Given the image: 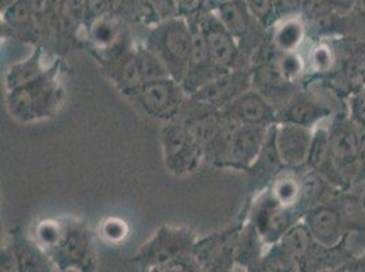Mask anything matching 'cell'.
I'll use <instances>...</instances> for the list:
<instances>
[{
	"mask_svg": "<svg viewBox=\"0 0 365 272\" xmlns=\"http://www.w3.org/2000/svg\"><path fill=\"white\" fill-rule=\"evenodd\" d=\"M277 67L281 70L284 76L290 80L303 71L304 64L299 55H296L293 52H285V55H282L279 58V63L277 64Z\"/></svg>",
	"mask_w": 365,
	"mask_h": 272,
	"instance_id": "d6986e66",
	"label": "cell"
},
{
	"mask_svg": "<svg viewBox=\"0 0 365 272\" xmlns=\"http://www.w3.org/2000/svg\"><path fill=\"white\" fill-rule=\"evenodd\" d=\"M314 240L322 246H335L342 237V219L334 207L322 204L312 207L307 214L305 224Z\"/></svg>",
	"mask_w": 365,
	"mask_h": 272,
	"instance_id": "3957f363",
	"label": "cell"
},
{
	"mask_svg": "<svg viewBox=\"0 0 365 272\" xmlns=\"http://www.w3.org/2000/svg\"><path fill=\"white\" fill-rule=\"evenodd\" d=\"M314 241L307 225L290 226L281 237V251L289 260H299L309 253Z\"/></svg>",
	"mask_w": 365,
	"mask_h": 272,
	"instance_id": "52a82bcc",
	"label": "cell"
},
{
	"mask_svg": "<svg viewBox=\"0 0 365 272\" xmlns=\"http://www.w3.org/2000/svg\"><path fill=\"white\" fill-rule=\"evenodd\" d=\"M311 63L317 71H329L334 63V53L329 46H317L311 53Z\"/></svg>",
	"mask_w": 365,
	"mask_h": 272,
	"instance_id": "44dd1931",
	"label": "cell"
},
{
	"mask_svg": "<svg viewBox=\"0 0 365 272\" xmlns=\"http://www.w3.org/2000/svg\"><path fill=\"white\" fill-rule=\"evenodd\" d=\"M250 11L259 19L269 18L273 11L272 0H245Z\"/></svg>",
	"mask_w": 365,
	"mask_h": 272,
	"instance_id": "4316f807",
	"label": "cell"
},
{
	"mask_svg": "<svg viewBox=\"0 0 365 272\" xmlns=\"http://www.w3.org/2000/svg\"><path fill=\"white\" fill-rule=\"evenodd\" d=\"M279 1L287 9H296L299 6V3H300V0H279Z\"/></svg>",
	"mask_w": 365,
	"mask_h": 272,
	"instance_id": "d6a6232c",
	"label": "cell"
},
{
	"mask_svg": "<svg viewBox=\"0 0 365 272\" xmlns=\"http://www.w3.org/2000/svg\"><path fill=\"white\" fill-rule=\"evenodd\" d=\"M357 16L360 18H363L365 21V0H356L354 4H353Z\"/></svg>",
	"mask_w": 365,
	"mask_h": 272,
	"instance_id": "1f68e13d",
	"label": "cell"
},
{
	"mask_svg": "<svg viewBox=\"0 0 365 272\" xmlns=\"http://www.w3.org/2000/svg\"><path fill=\"white\" fill-rule=\"evenodd\" d=\"M94 36L100 43H108L112 40L113 31L112 26H109L107 23H100L96 29H94Z\"/></svg>",
	"mask_w": 365,
	"mask_h": 272,
	"instance_id": "f546056e",
	"label": "cell"
},
{
	"mask_svg": "<svg viewBox=\"0 0 365 272\" xmlns=\"http://www.w3.org/2000/svg\"><path fill=\"white\" fill-rule=\"evenodd\" d=\"M182 28H172L165 36V48L168 52L175 58L182 61L191 55V40Z\"/></svg>",
	"mask_w": 365,
	"mask_h": 272,
	"instance_id": "5bb4252c",
	"label": "cell"
},
{
	"mask_svg": "<svg viewBox=\"0 0 365 272\" xmlns=\"http://www.w3.org/2000/svg\"><path fill=\"white\" fill-rule=\"evenodd\" d=\"M142 74L139 68L138 59H130L125 61L122 71V80L128 86H135L142 80Z\"/></svg>",
	"mask_w": 365,
	"mask_h": 272,
	"instance_id": "484cf974",
	"label": "cell"
},
{
	"mask_svg": "<svg viewBox=\"0 0 365 272\" xmlns=\"http://www.w3.org/2000/svg\"><path fill=\"white\" fill-rule=\"evenodd\" d=\"M138 63H139L142 78L146 79L148 82L155 80L163 75L161 64L150 53H140L138 58Z\"/></svg>",
	"mask_w": 365,
	"mask_h": 272,
	"instance_id": "ffe728a7",
	"label": "cell"
},
{
	"mask_svg": "<svg viewBox=\"0 0 365 272\" xmlns=\"http://www.w3.org/2000/svg\"><path fill=\"white\" fill-rule=\"evenodd\" d=\"M210 59L218 66H228L235 56V46L229 33L225 31L212 29L206 36Z\"/></svg>",
	"mask_w": 365,
	"mask_h": 272,
	"instance_id": "8fae6325",
	"label": "cell"
},
{
	"mask_svg": "<svg viewBox=\"0 0 365 272\" xmlns=\"http://www.w3.org/2000/svg\"><path fill=\"white\" fill-rule=\"evenodd\" d=\"M266 130L260 124H245L237 130L230 143V155L235 161L250 165L258 159L259 154L266 142Z\"/></svg>",
	"mask_w": 365,
	"mask_h": 272,
	"instance_id": "277c9868",
	"label": "cell"
},
{
	"mask_svg": "<svg viewBox=\"0 0 365 272\" xmlns=\"http://www.w3.org/2000/svg\"><path fill=\"white\" fill-rule=\"evenodd\" d=\"M63 253L70 258H79L85 255L86 251V242L82 236L79 234H70L66 237V240L61 244Z\"/></svg>",
	"mask_w": 365,
	"mask_h": 272,
	"instance_id": "7402d4cb",
	"label": "cell"
},
{
	"mask_svg": "<svg viewBox=\"0 0 365 272\" xmlns=\"http://www.w3.org/2000/svg\"><path fill=\"white\" fill-rule=\"evenodd\" d=\"M209 58H210V52H209L206 37H203L202 34H195L191 40V59L194 61V64L200 66L209 61Z\"/></svg>",
	"mask_w": 365,
	"mask_h": 272,
	"instance_id": "cb8c5ba5",
	"label": "cell"
},
{
	"mask_svg": "<svg viewBox=\"0 0 365 272\" xmlns=\"http://www.w3.org/2000/svg\"><path fill=\"white\" fill-rule=\"evenodd\" d=\"M300 194V182H296L293 177H284L277 180L274 184V200L284 207L297 203Z\"/></svg>",
	"mask_w": 365,
	"mask_h": 272,
	"instance_id": "9a60e30c",
	"label": "cell"
},
{
	"mask_svg": "<svg viewBox=\"0 0 365 272\" xmlns=\"http://www.w3.org/2000/svg\"><path fill=\"white\" fill-rule=\"evenodd\" d=\"M221 19L227 31L232 34H239L245 29L244 11L236 3H229L221 9Z\"/></svg>",
	"mask_w": 365,
	"mask_h": 272,
	"instance_id": "e0dca14e",
	"label": "cell"
},
{
	"mask_svg": "<svg viewBox=\"0 0 365 272\" xmlns=\"http://www.w3.org/2000/svg\"><path fill=\"white\" fill-rule=\"evenodd\" d=\"M350 112L353 120L365 127V86L353 93L350 98Z\"/></svg>",
	"mask_w": 365,
	"mask_h": 272,
	"instance_id": "603a6c76",
	"label": "cell"
},
{
	"mask_svg": "<svg viewBox=\"0 0 365 272\" xmlns=\"http://www.w3.org/2000/svg\"><path fill=\"white\" fill-rule=\"evenodd\" d=\"M104 233L108 239L116 241L125 236V226L120 221H109L104 226Z\"/></svg>",
	"mask_w": 365,
	"mask_h": 272,
	"instance_id": "83f0119b",
	"label": "cell"
},
{
	"mask_svg": "<svg viewBox=\"0 0 365 272\" xmlns=\"http://www.w3.org/2000/svg\"><path fill=\"white\" fill-rule=\"evenodd\" d=\"M143 103L153 112L165 110L173 97V88L165 80H150L146 82L142 89Z\"/></svg>",
	"mask_w": 365,
	"mask_h": 272,
	"instance_id": "30bf717a",
	"label": "cell"
},
{
	"mask_svg": "<svg viewBox=\"0 0 365 272\" xmlns=\"http://www.w3.org/2000/svg\"><path fill=\"white\" fill-rule=\"evenodd\" d=\"M235 116L244 124L264 125L273 119V112L269 104L258 94H245L233 105Z\"/></svg>",
	"mask_w": 365,
	"mask_h": 272,
	"instance_id": "5b68a950",
	"label": "cell"
},
{
	"mask_svg": "<svg viewBox=\"0 0 365 272\" xmlns=\"http://www.w3.org/2000/svg\"><path fill=\"white\" fill-rule=\"evenodd\" d=\"M331 161L339 176H354L361 170L360 132L346 120L335 121L330 130Z\"/></svg>",
	"mask_w": 365,
	"mask_h": 272,
	"instance_id": "6da1fadb",
	"label": "cell"
},
{
	"mask_svg": "<svg viewBox=\"0 0 365 272\" xmlns=\"http://www.w3.org/2000/svg\"><path fill=\"white\" fill-rule=\"evenodd\" d=\"M363 207H364V211H365V192H364V197H363Z\"/></svg>",
	"mask_w": 365,
	"mask_h": 272,
	"instance_id": "836d02e7",
	"label": "cell"
},
{
	"mask_svg": "<svg viewBox=\"0 0 365 272\" xmlns=\"http://www.w3.org/2000/svg\"><path fill=\"white\" fill-rule=\"evenodd\" d=\"M307 164L312 167V170H317L318 173H330L329 167L335 172L333 161H331L330 131L329 130L319 128L312 136V145H311Z\"/></svg>",
	"mask_w": 365,
	"mask_h": 272,
	"instance_id": "9c48e42d",
	"label": "cell"
},
{
	"mask_svg": "<svg viewBox=\"0 0 365 272\" xmlns=\"http://www.w3.org/2000/svg\"><path fill=\"white\" fill-rule=\"evenodd\" d=\"M257 83L266 90H281L287 85L288 79L281 73L277 66L262 67L257 74Z\"/></svg>",
	"mask_w": 365,
	"mask_h": 272,
	"instance_id": "ac0fdd59",
	"label": "cell"
},
{
	"mask_svg": "<svg viewBox=\"0 0 365 272\" xmlns=\"http://www.w3.org/2000/svg\"><path fill=\"white\" fill-rule=\"evenodd\" d=\"M314 134L308 127L284 122L275 130V145L281 162L289 167H302L308 162Z\"/></svg>",
	"mask_w": 365,
	"mask_h": 272,
	"instance_id": "7a4b0ae2",
	"label": "cell"
},
{
	"mask_svg": "<svg viewBox=\"0 0 365 272\" xmlns=\"http://www.w3.org/2000/svg\"><path fill=\"white\" fill-rule=\"evenodd\" d=\"M107 6V0H89V10L93 14H100Z\"/></svg>",
	"mask_w": 365,
	"mask_h": 272,
	"instance_id": "4dcf8cb0",
	"label": "cell"
},
{
	"mask_svg": "<svg viewBox=\"0 0 365 272\" xmlns=\"http://www.w3.org/2000/svg\"><path fill=\"white\" fill-rule=\"evenodd\" d=\"M188 134L182 128H173L167 134V150L169 155H176L187 146Z\"/></svg>",
	"mask_w": 365,
	"mask_h": 272,
	"instance_id": "d4e9b609",
	"label": "cell"
},
{
	"mask_svg": "<svg viewBox=\"0 0 365 272\" xmlns=\"http://www.w3.org/2000/svg\"><path fill=\"white\" fill-rule=\"evenodd\" d=\"M38 234H40L41 240L46 244H49V245H53L55 242L59 241V237H61L59 236V229L55 225H52V224L41 225L38 229Z\"/></svg>",
	"mask_w": 365,
	"mask_h": 272,
	"instance_id": "f1b7e54d",
	"label": "cell"
},
{
	"mask_svg": "<svg viewBox=\"0 0 365 272\" xmlns=\"http://www.w3.org/2000/svg\"><path fill=\"white\" fill-rule=\"evenodd\" d=\"M258 227L260 233L269 240H277L284 236L290 227L289 212L284 206L275 202L272 207H266L258 215Z\"/></svg>",
	"mask_w": 365,
	"mask_h": 272,
	"instance_id": "ba28073f",
	"label": "cell"
},
{
	"mask_svg": "<svg viewBox=\"0 0 365 272\" xmlns=\"http://www.w3.org/2000/svg\"><path fill=\"white\" fill-rule=\"evenodd\" d=\"M237 83H239V80L236 79V76L221 78L218 80H214L213 83L207 85L203 90L199 93L198 97L205 101H218V100L229 95L230 91L235 90Z\"/></svg>",
	"mask_w": 365,
	"mask_h": 272,
	"instance_id": "2e32d148",
	"label": "cell"
},
{
	"mask_svg": "<svg viewBox=\"0 0 365 272\" xmlns=\"http://www.w3.org/2000/svg\"><path fill=\"white\" fill-rule=\"evenodd\" d=\"M327 113L329 109L326 106L314 100L300 97L289 103V105L285 108V110L282 112V120L284 122H293L309 127L322 117L327 116Z\"/></svg>",
	"mask_w": 365,
	"mask_h": 272,
	"instance_id": "8992f818",
	"label": "cell"
},
{
	"mask_svg": "<svg viewBox=\"0 0 365 272\" xmlns=\"http://www.w3.org/2000/svg\"><path fill=\"white\" fill-rule=\"evenodd\" d=\"M304 34V25L297 19H289L275 31V46L284 52H293L302 44Z\"/></svg>",
	"mask_w": 365,
	"mask_h": 272,
	"instance_id": "7c38bea8",
	"label": "cell"
},
{
	"mask_svg": "<svg viewBox=\"0 0 365 272\" xmlns=\"http://www.w3.org/2000/svg\"><path fill=\"white\" fill-rule=\"evenodd\" d=\"M323 189H324V182L320 177V173L317 170L308 173L303 179V182H300V194H299L297 203L302 207H309V204H312L319 199Z\"/></svg>",
	"mask_w": 365,
	"mask_h": 272,
	"instance_id": "4fadbf2b",
	"label": "cell"
}]
</instances>
